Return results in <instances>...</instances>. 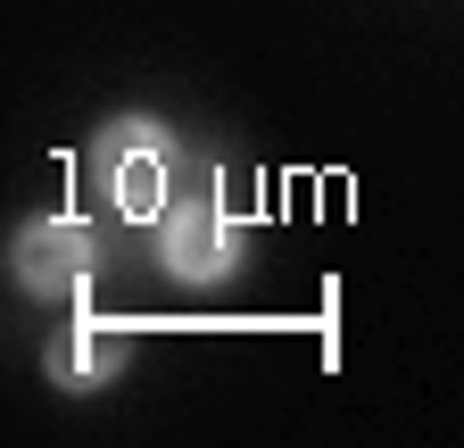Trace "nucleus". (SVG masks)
<instances>
[{"instance_id": "4", "label": "nucleus", "mask_w": 464, "mask_h": 448, "mask_svg": "<svg viewBox=\"0 0 464 448\" xmlns=\"http://www.w3.org/2000/svg\"><path fill=\"white\" fill-rule=\"evenodd\" d=\"M116 365H125V349H116L108 332L75 307V324L50 341V382L58 390H100V382H116Z\"/></svg>"}, {"instance_id": "1", "label": "nucleus", "mask_w": 464, "mask_h": 448, "mask_svg": "<svg viewBox=\"0 0 464 448\" xmlns=\"http://www.w3.org/2000/svg\"><path fill=\"white\" fill-rule=\"evenodd\" d=\"M92 166L108 175V200L125 208V216H141V224H158L174 200H166V175H174V133L158 125V117H116L100 141H92Z\"/></svg>"}, {"instance_id": "3", "label": "nucleus", "mask_w": 464, "mask_h": 448, "mask_svg": "<svg viewBox=\"0 0 464 448\" xmlns=\"http://www.w3.org/2000/svg\"><path fill=\"white\" fill-rule=\"evenodd\" d=\"M9 274L34 291V299H67L83 291V274H92V233H83V216H34L17 249H9Z\"/></svg>"}, {"instance_id": "2", "label": "nucleus", "mask_w": 464, "mask_h": 448, "mask_svg": "<svg viewBox=\"0 0 464 448\" xmlns=\"http://www.w3.org/2000/svg\"><path fill=\"white\" fill-rule=\"evenodd\" d=\"M158 258H166L174 283H224L241 266V224L216 200H174L158 216Z\"/></svg>"}]
</instances>
